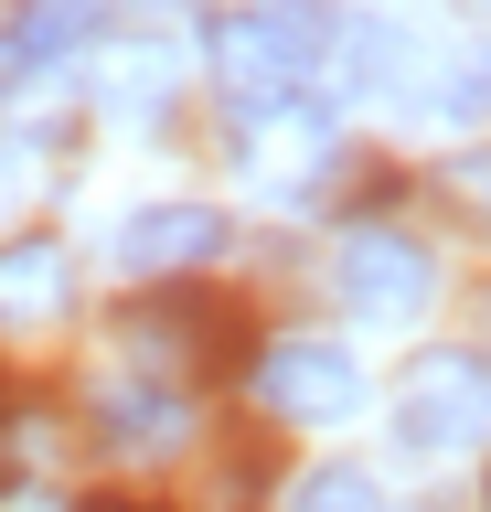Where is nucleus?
Masks as SVG:
<instances>
[{
	"instance_id": "nucleus-9",
	"label": "nucleus",
	"mask_w": 491,
	"mask_h": 512,
	"mask_svg": "<svg viewBox=\"0 0 491 512\" xmlns=\"http://www.w3.org/2000/svg\"><path fill=\"white\" fill-rule=\"evenodd\" d=\"M107 427H118V448H182V406L171 395H107Z\"/></svg>"
},
{
	"instance_id": "nucleus-4",
	"label": "nucleus",
	"mask_w": 491,
	"mask_h": 512,
	"mask_svg": "<svg viewBox=\"0 0 491 512\" xmlns=\"http://www.w3.org/2000/svg\"><path fill=\"white\" fill-rule=\"evenodd\" d=\"M257 406L267 416H353L363 406V374H353V352L342 342H267L257 352Z\"/></svg>"
},
{
	"instance_id": "nucleus-7",
	"label": "nucleus",
	"mask_w": 491,
	"mask_h": 512,
	"mask_svg": "<svg viewBox=\"0 0 491 512\" xmlns=\"http://www.w3.org/2000/svg\"><path fill=\"white\" fill-rule=\"evenodd\" d=\"M406 107H438V118H491V54H438V64H417Z\"/></svg>"
},
{
	"instance_id": "nucleus-5",
	"label": "nucleus",
	"mask_w": 491,
	"mask_h": 512,
	"mask_svg": "<svg viewBox=\"0 0 491 512\" xmlns=\"http://www.w3.org/2000/svg\"><path fill=\"white\" fill-rule=\"evenodd\" d=\"M203 256H225V214L214 203H150V214L118 224V267H139V278H182Z\"/></svg>"
},
{
	"instance_id": "nucleus-10",
	"label": "nucleus",
	"mask_w": 491,
	"mask_h": 512,
	"mask_svg": "<svg viewBox=\"0 0 491 512\" xmlns=\"http://www.w3.org/2000/svg\"><path fill=\"white\" fill-rule=\"evenodd\" d=\"M289 512H385V491H374V470H310Z\"/></svg>"
},
{
	"instance_id": "nucleus-12",
	"label": "nucleus",
	"mask_w": 491,
	"mask_h": 512,
	"mask_svg": "<svg viewBox=\"0 0 491 512\" xmlns=\"http://www.w3.org/2000/svg\"><path fill=\"white\" fill-rule=\"evenodd\" d=\"M449 192H459V214H481V224H491V150H470V160H459V171H449Z\"/></svg>"
},
{
	"instance_id": "nucleus-8",
	"label": "nucleus",
	"mask_w": 491,
	"mask_h": 512,
	"mask_svg": "<svg viewBox=\"0 0 491 512\" xmlns=\"http://www.w3.org/2000/svg\"><path fill=\"white\" fill-rule=\"evenodd\" d=\"M86 22H97L86 0H22V11H11V64H54V54H75V43H86Z\"/></svg>"
},
{
	"instance_id": "nucleus-11",
	"label": "nucleus",
	"mask_w": 491,
	"mask_h": 512,
	"mask_svg": "<svg viewBox=\"0 0 491 512\" xmlns=\"http://www.w3.org/2000/svg\"><path fill=\"white\" fill-rule=\"evenodd\" d=\"M161 86H171V54H118V64H107V96H118L129 118H150Z\"/></svg>"
},
{
	"instance_id": "nucleus-3",
	"label": "nucleus",
	"mask_w": 491,
	"mask_h": 512,
	"mask_svg": "<svg viewBox=\"0 0 491 512\" xmlns=\"http://www.w3.org/2000/svg\"><path fill=\"white\" fill-rule=\"evenodd\" d=\"M331 288H342L363 320H417L427 299H438V267H427V246H406L385 224H353L342 256H331Z\"/></svg>"
},
{
	"instance_id": "nucleus-15",
	"label": "nucleus",
	"mask_w": 491,
	"mask_h": 512,
	"mask_svg": "<svg viewBox=\"0 0 491 512\" xmlns=\"http://www.w3.org/2000/svg\"><path fill=\"white\" fill-rule=\"evenodd\" d=\"M481 11H491V0H481Z\"/></svg>"
},
{
	"instance_id": "nucleus-14",
	"label": "nucleus",
	"mask_w": 491,
	"mask_h": 512,
	"mask_svg": "<svg viewBox=\"0 0 491 512\" xmlns=\"http://www.w3.org/2000/svg\"><path fill=\"white\" fill-rule=\"evenodd\" d=\"M139 11H171V0H139Z\"/></svg>"
},
{
	"instance_id": "nucleus-13",
	"label": "nucleus",
	"mask_w": 491,
	"mask_h": 512,
	"mask_svg": "<svg viewBox=\"0 0 491 512\" xmlns=\"http://www.w3.org/2000/svg\"><path fill=\"white\" fill-rule=\"evenodd\" d=\"M11 192H22V182H11V150H0V214H11Z\"/></svg>"
},
{
	"instance_id": "nucleus-6",
	"label": "nucleus",
	"mask_w": 491,
	"mask_h": 512,
	"mask_svg": "<svg viewBox=\"0 0 491 512\" xmlns=\"http://www.w3.org/2000/svg\"><path fill=\"white\" fill-rule=\"evenodd\" d=\"M65 288V246H0V320H54Z\"/></svg>"
},
{
	"instance_id": "nucleus-2",
	"label": "nucleus",
	"mask_w": 491,
	"mask_h": 512,
	"mask_svg": "<svg viewBox=\"0 0 491 512\" xmlns=\"http://www.w3.org/2000/svg\"><path fill=\"white\" fill-rule=\"evenodd\" d=\"M395 438L417 448V459L491 438V352H427L417 374H406V395H395Z\"/></svg>"
},
{
	"instance_id": "nucleus-1",
	"label": "nucleus",
	"mask_w": 491,
	"mask_h": 512,
	"mask_svg": "<svg viewBox=\"0 0 491 512\" xmlns=\"http://www.w3.org/2000/svg\"><path fill=\"white\" fill-rule=\"evenodd\" d=\"M331 11L321 0H246V11H225L214 22V86H225L235 118H278V107H299V86L331 64Z\"/></svg>"
}]
</instances>
